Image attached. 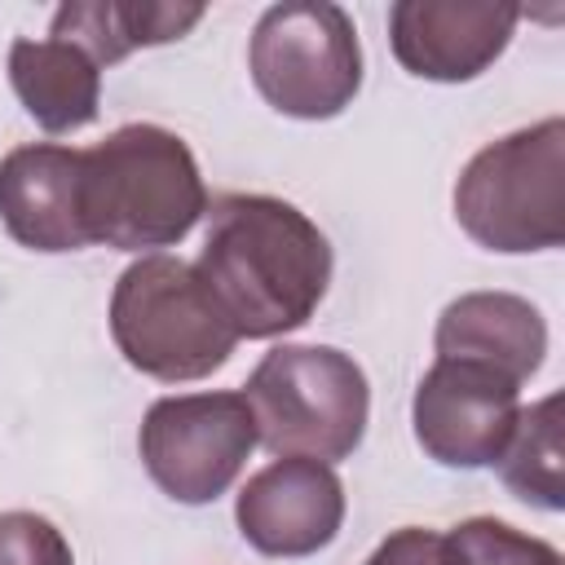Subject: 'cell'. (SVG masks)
<instances>
[{
	"label": "cell",
	"mask_w": 565,
	"mask_h": 565,
	"mask_svg": "<svg viewBox=\"0 0 565 565\" xmlns=\"http://www.w3.org/2000/svg\"><path fill=\"white\" fill-rule=\"evenodd\" d=\"M194 274L238 340H274L318 313L331 287V243L287 199L221 194L207 203Z\"/></svg>",
	"instance_id": "1"
},
{
	"label": "cell",
	"mask_w": 565,
	"mask_h": 565,
	"mask_svg": "<svg viewBox=\"0 0 565 565\" xmlns=\"http://www.w3.org/2000/svg\"><path fill=\"white\" fill-rule=\"evenodd\" d=\"M207 216V185L194 150L159 124H124L84 150L88 238L115 252L154 256L177 247Z\"/></svg>",
	"instance_id": "2"
},
{
	"label": "cell",
	"mask_w": 565,
	"mask_h": 565,
	"mask_svg": "<svg viewBox=\"0 0 565 565\" xmlns=\"http://www.w3.org/2000/svg\"><path fill=\"white\" fill-rule=\"evenodd\" d=\"M256 446L278 459H349L371 419L366 371L335 344H278L243 384Z\"/></svg>",
	"instance_id": "3"
},
{
	"label": "cell",
	"mask_w": 565,
	"mask_h": 565,
	"mask_svg": "<svg viewBox=\"0 0 565 565\" xmlns=\"http://www.w3.org/2000/svg\"><path fill=\"white\" fill-rule=\"evenodd\" d=\"M459 230L503 256L565 243V119L547 115L481 146L455 181Z\"/></svg>",
	"instance_id": "4"
},
{
	"label": "cell",
	"mask_w": 565,
	"mask_h": 565,
	"mask_svg": "<svg viewBox=\"0 0 565 565\" xmlns=\"http://www.w3.org/2000/svg\"><path fill=\"white\" fill-rule=\"evenodd\" d=\"M110 340L132 371L163 384L207 380L238 349L234 327L221 318L194 265L168 252L132 260L115 278Z\"/></svg>",
	"instance_id": "5"
},
{
	"label": "cell",
	"mask_w": 565,
	"mask_h": 565,
	"mask_svg": "<svg viewBox=\"0 0 565 565\" xmlns=\"http://www.w3.org/2000/svg\"><path fill=\"white\" fill-rule=\"evenodd\" d=\"M256 93L287 119H335L362 88L353 18L331 0H282L256 18L247 44Z\"/></svg>",
	"instance_id": "6"
},
{
	"label": "cell",
	"mask_w": 565,
	"mask_h": 565,
	"mask_svg": "<svg viewBox=\"0 0 565 565\" xmlns=\"http://www.w3.org/2000/svg\"><path fill=\"white\" fill-rule=\"evenodd\" d=\"M137 450L172 503L203 508L238 481L256 450V419L243 393H172L141 415Z\"/></svg>",
	"instance_id": "7"
},
{
	"label": "cell",
	"mask_w": 565,
	"mask_h": 565,
	"mask_svg": "<svg viewBox=\"0 0 565 565\" xmlns=\"http://www.w3.org/2000/svg\"><path fill=\"white\" fill-rule=\"evenodd\" d=\"M521 415V384L468 358H437L411 397L419 450L441 468H490Z\"/></svg>",
	"instance_id": "8"
},
{
	"label": "cell",
	"mask_w": 565,
	"mask_h": 565,
	"mask_svg": "<svg viewBox=\"0 0 565 565\" xmlns=\"http://www.w3.org/2000/svg\"><path fill=\"white\" fill-rule=\"evenodd\" d=\"M516 22L521 4L508 0H397L388 44L415 79L468 84L503 57Z\"/></svg>",
	"instance_id": "9"
},
{
	"label": "cell",
	"mask_w": 565,
	"mask_h": 565,
	"mask_svg": "<svg viewBox=\"0 0 565 565\" xmlns=\"http://www.w3.org/2000/svg\"><path fill=\"white\" fill-rule=\"evenodd\" d=\"M234 521L243 543L260 556L300 561L335 543L344 525V486L331 463L274 459L238 490Z\"/></svg>",
	"instance_id": "10"
},
{
	"label": "cell",
	"mask_w": 565,
	"mask_h": 565,
	"mask_svg": "<svg viewBox=\"0 0 565 565\" xmlns=\"http://www.w3.org/2000/svg\"><path fill=\"white\" fill-rule=\"evenodd\" d=\"M0 221L13 243L57 256L88 247L84 150L31 141L0 159Z\"/></svg>",
	"instance_id": "11"
},
{
	"label": "cell",
	"mask_w": 565,
	"mask_h": 565,
	"mask_svg": "<svg viewBox=\"0 0 565 565\" xmlns=\"http://www.w3.org/2000/svg\"><path fill=\"white\" fill-rule=\"evenodd\" d=\"M437 358H468L525 384L547 353L543 313L512 291H468L450 300L433 331Z\"/></svg>",
	"instance_id": "12"
},
{
	"label": "cell",
	"mask_w": 565,
	"mask_h": 565,
	"mask_svg": "<svg viewBox=\"0 0 565 565\" xmlns=\"http://www.w3.org/2000/svg\"><path fill=\"white\" fill-rule=\"evenodd\" d=\"M9 84L22 110L53 137L88 128L102 106V66L53 35L9 44Z\"/></svg>",
	"instance_id": "13"
},
{
	"label": "cell",
	"mask_w": 565,
	"mask_h": 565,
	"mask_svg": "<svg viewBox=\"0 0 565 565\" xmlns=\"http://www.w3.org/2000/svg\"><path fill=\"white\" fill-rule=\"evenodd\" d=\"M203 22V4L163 0H66L49 35L84 49L97 66H115L137 49L172 44Z\"/></svg>",
	"instance_id": "14"
},
{
	"label": "cell",
	"mask_w": 565,
	"mask_h": 565,
	"mask_svg": "<svg viewBox=\"0 0 565 565\" xmlns=\"http://www.w3.org/2000/svg\"><path fill=\"white\" fill-rule=\"evenodd\" d=\"M499 481L539 512L565 508V450H561V393L521 406L516 428L494 459Z\"/></svg>",
	"instance_id": "15"
},
{
	"label": "cell",
	"mask_w": 565,
	"mask_h": 565,
	"mask_svg": "<svg viewBox=\"0 0 565 565\" xmlns=\"http://www.w3.org/2000/svg\"><path fill=\"white\" fill-rule=\"evenodd\" d=\"M446 539L459 552V565H565L547 539H534L494 516L459 521L455 530H446Z\"/></svg>",
	"instance_id": "16"
},
{
	"label": "cell",
	"mask_w": 565,
	"mask_h": 565,
	"mask_svg": "<svg viewBox=\"0 0 565 565\" xmlns=\"http://www.w3.org/2000/svg\"><path fill=\"white\" fill-rule=\"evenodd\" d=\"M0 565H75V552L49 516L0 512Z\"/></svg>",
	"instance_id": "17"
},
{
	"label": "cell",
	"mask_w": 565,
	"mask_h": 565,
	"mask_svg": "<svg viewBox=\"0 0 565 565\" xmlns=\"http://www.w3.org/2000/svg\"><path fill=\"white\" fill-rule=\"evenodd\" d=\"M362 565H459V552H455L450 539L437 534V530L402 525V530H393Z\"/></svg>",
	"instance_id": "18"
}]
</instances>
